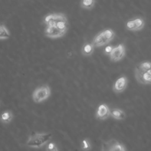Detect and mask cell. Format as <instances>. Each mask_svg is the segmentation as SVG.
Segmentation results:
<instances>
[{"label": "cell", "instance_id": "cell-1", "mask_svg": "<svg viewBox=\"0 0 151 151\" xmlns=\"http://www.w3.org/2000/svg\"><path fill=\"white\" fill-rule=\"evenodd\" d=\"M43 21L46 27H54L65 33L68 29V19L63 13L48 14L44 17Z\"/></svg>", "mask_w": 151, "mask_h": 151}, {"label": "cell", "instance_id": "cell-2", "mask_svg": "<svg viewBox=\"0 0 151 151\" xmlns=\"http://www.w3.org/2000/svg\"><path fill=\"white\" fill-rule=\"evenodd\" d=\"M51 133H35L28 137L26 145L32 148H40L48 143L52 138Z\"/></svg>", "mask_w": 151, "mask_h": 151}, {"label": "cell", "instance_id": "cell-3", "mask_svg": "<svg viewBox=\"0 0 151 151\" xmlns=\"http://www.w3.org/2000/svg\"><path fill=\"white\" fill-rule=\"evenodd\" d=\"M115 33L110 28L105 29L98 33L93 38L92 44L94 47H99L109 44L114 37Z\"/></svg>", "mask_w": 151, "mask_h": 151}, {"label": "cell", "instance_id": "cell-4", "mask_svg": "<svg viewBox=\"0 0 151 151\" xmlns=\"http://www.w3.org/2000/svg\"><path fill=\"white\" fill-rule=\"evenodd\" d=\"M51 94V88L48 85H42L36 88L32 93V99L36 103H40L47 99Z\"/></svg>", "mask_w": 151, "mask_h": 151}, {"label": "cell", "instance_id": "cell-5", "mask_svg": "<svg viewBox=\"0 0 151 151\" xmlns=\"http://www.w3.org/2000/svg\"><path fill=\"white\" fill-rule=\"evenodd\" d=\"M101 151H126L124 146L116 139H110L103 143Z\"/></svg>", "mask_w": 151, "mask_h": 151}, {"label": "cell", "instance_id": "cell-6", "mask_svg": "<svg viewBox=\"0 0 151 151\" xmlns=\"http://www.w3.org/2000/svg\"><path fill=\"white\" fill-rule=\"evenodd\" d=\"M134 75L136 80L143 84H150L151 83V70H143L137 66L134 69Z\"/></svg>", "mask_w": 151, "mask_h": 151}, {"label": "cell", "instance_id": "cell-7", "mask_svg": "<svg viewBox=\"0 0 151 151\" xmlns=\"http://www.w3.org/2000/svg\"><path fill=\"white\" fill-rule=\"evenodd\" d=\"M125 47L123 44H120L113 47L109 54L110 58L113 61H118L122 60L125 55Z\"/></svg>", "mask_w": 151, "mask_h": 151}, {"label": "cell", "instance_id": "cell-8", "mask_svg": "<svg viewBox=\"0 0 151 151\" xmlns=\"http://www.w3.org/2000/svg\"><path fill=\"white\" fill-rule=\"evenodd\" d=\"M144 25V20L140 17H137L129 20L126 24V28L130 31H139L142 29Z\"/></svg>", "mask_w": 151, "mask_h": 151}, {"label": "cell", "instance_id": "cell-9", "mask_svg": "<svg viewBox=\"0 0 151 151\" xmlns=\"http://www.w3.org/2000/svg\"><path fill=\"white\" fill-rule=\"evenodd\" d=\"M128 80L125 76H122L118 78L113 84V90L117 93L123 91L127 87Z\"/></svg>", "mask_w": 151, "mask_h": 151}, {"label": "cell", "instance_id": "cell-10", "mask_svg": "<svg viewBox=\"0 0 151 151\" xmlns=\"http://www.w3.org/2000/svg\"><path fill=\"white\" fill-rule=\"evenodd\" d=\"M110 109L106 104L103 103L99 106L96 112V117L97 119L104 120L110 116Z\"/></svg>", "mask_w": 151, "mask_h": 151}, {"label": "cell", "instance_id": "cell-11", "mask_svg": "<svg viewBox=\"0 0 151 151\" xmlns=\"http://www.w3.org/2000/svg\"><path fill=\"white\" fill-rule=\"evenodd\" d=\"M44 33L47 37L51 38H59L65 34V32L52 27H45Z\"/></svg>", "mask_w": 151, "mask_h": 151}, {"label": "cell", "instance_id": "cell-12", "mask_svg": "<svg viewBox=\"0 0 151 151\" xmlns=\"http://www.w3.org/2000/svg\"><path fill=\"white\" fill-rule=\"evenodd\" d=\"M110 116L116 120H124L126 118L125 112L123 110L117 108L110 110Z\"/></svg>", "mask_w": 151, "mask_h": 151}, {"label": "cell", "instance_id": "cell-13", "mask_svg": "<svg viewBox=\"0 0 151 151\" xmlns=\"http://www.w3.org/2000/svg\"><path fill=\"white\" fill-rule=\"evenodd\" d=\"M94 50V47L91 42H85L81 48V53L84 56L91 55Z\"/></svg>", "mask_w": 151, "mask_h": 151}, {"label": "cell", "instance_id": "cell-14", "mask_svg": "<svg viewBox=\"0 0 151 151\" xmlns=\"http://www.w3.org/2000/svg\"><path fill=\"white\" fill-rule=\"evenodd\" d=\"M95 3L96 1L94 0H82L80 2V6L84 9H91L94 7Z\"/></svg>", "mask_w": 151, "mask_h": 151}, {"label": "cell", "instance_id": "cell-15", "mask_svg": "<svg viewBox=\"0 0 151 151\" xmlns=\"http://www.w3.org/2000/svg\"><path fill=\"white\" fill-rule=\"evenodd\" d=\"M12 119V114L9 111H5L1 115V120L2 122L8 123L11 122Z\"/></svg>", "mask_w": 151, "mask_h": 151}, {"label": "cell", "instance_id": "cell-16", "mask_svg": "<svg viewBox=\"0 0 151 151\" xmlns=\"http://www.w3.org/2000/svg\"><path fill=\"white\" fill-rule=\"evenodd\" d=\"M10 34L6 28L2 24H0V39L9 38Z\"/></svg>", "mask_w": 151, "mask_h": 151}, {"label": "cell", "instance_id": "cell-17", "mask_svg": "<svg viewBox=\"0 0 151 151\" xmlns=\"http://www.w3.org/2000/svg\"><path fill=\"white\" fill-rule=\"evenodd\" d=\"M81 148L84 151H88L91 149V144L89 139H84L81 143Z\"/></svg>", "mask_w": 151, "mask_h": 151}, {"label": "cell", "instance_id": "cell-18", "mask_svg": "<svg viewBox=\"0 0 151 151\" xmlns=\"http://www.w3.org/2000/svg\"><path fill=\"white\" fill-rule=\"evenodd\" d=\"M137 67L143 70H151V63L150 61H143L140 63Z\"/></svg>", "mask_w": 151, "mask_h": 151}, {"label": "cell", "instance_id": "cell-19", "mask_svg": "<svg viewBox=\"0 0 151 151\" xmlns=\"http://www.w3.org/2000/svg\"><path fill=\"white\" fill-rule=\"evenodd\" d=\"M58 147L56 145V144L54 142H48L47 147H46V150L47 151H54L56 149H57Z\"/></svg>", "mask_w": 151, "mask_h": 151}, {"label": "cell", "instance_id": "cell-20", "mask_svg": "<svg viewBox=\"0 0 151 151\" xmlns=\"http://www.w3.org/2000/svg\"><path fill=\"white\" fill-rule=\"evenodd\" d=\"M113 48V47L112 45H109L106 46V47L104 48V50H103V52H104V53L105 54H106V55H109V54H110L111 51H112Z\"/></svg>", "mask_w": 151, "mask_h": 151}, {"label": "cell", "instance_id": "cell-21", "mask_svg": "<svg viewBox=\"0 0 151 151\" xmlns=\"http://www.w3.org/2000/svg\"><path fill=\"white\" fill-rule=\"evenodd\" d=\"M54 151H58V149H56V150H54Z\"/></svg>", "mask_w": 151, "mask_h": 151}]
</instances>
